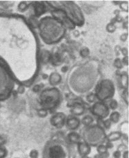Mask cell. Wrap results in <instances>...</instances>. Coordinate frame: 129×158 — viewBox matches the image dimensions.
Instances as JSON below:
<instances>
[{
	"instance_id": "obj_1",
	"label": "cell",
	"mask_w": 129,
	"mask_h": 158,
	"mask_svg": "<svg viewBox=\"0 0 129 158\" xmlns=\"http://www.w3.org/2000/svg\"><path fill=\"white\" fill-rule=\"evenodd\" d=\"M72 153L69 146L64 142L54 140L46 145L43 158H71Z\"/></svg>"
},
{
	"instance_id": "obj_2",
	"label": "cell",
	"mask_w": 129,
	"mask_h": 158,
	"mask_svg": "<svg viewBox=\"0 0 129 158\" xmlns=\"http://www.w3.org/2000/svg\"><path fill=\"white\" fill-rule=\"evenodd\" d=\"M59 101V94L54 90L43 92L41 97V105L44 108L51 109L54 107Z\"/></svg>"
},
{
	"instance_id": "obj_3",
	"label": "cell",
	"mask_w": 129,
	"mask_h": 158,
	"mask_svg": "<svg viewBox=\"0 0 129 158\" xmlns=\"http://www.w3.org/2000/svg\"><path fill=\"white\" fill-rule=\"evenodd\" d=\"M108 109L103 104H96L94 107V112L96 115L105 117L108 113Z\"/></svg>"
},
{
	"instance_id": "obj_4",
	"label": "cell",
	"mask_w": 129,
	"mask_h": 158,
	"mask_svg": "<svg viewBox=\"0 0 129 158\" xmlns=\"http://www.w3.org/2000/svg\"><path fill=\"white\" fill-rule=\"evenodd\" d=\"M64 121V115L62 114H58L51 118V123L53 125L57 127H61Z\"/></svg>"
},
{
	"instance_id": "obj_5",
	"label": "cell",
	"mask_w": 129,
	"mask_h": 158,
	"mask_svg": "<svg viewBox=\"0 0 129 158\" xmlns=\"http://www.w3.org/2000/svg\"><path fill=\"white\" fill-rule=\"evenodd\" d=\"M79 151L82 156H85L90 152V148L87 143H80L79 145Z\"/></svg>"
},
{
	"instance_id": "obj_6",
	"label": "cell",
	"mask_w": 129,
	"mask_h": 158,
	"mask_svg": "<svg viewBox=\"0 0 129 158\" xmlns=\"http://www.w3.org/2000/svg\"><path fill=\"white\" fill-rule=\"evenodd\" d=\"M79 125V120L76 118H71L68 119L67 126L71 129H74Z\"/></svg>"
},
{
	"instance_id": "obj_7",
	"label": "cell",
	"mask_w": 129,
	"mask_h": 158,
	"mask_svg": "<svg viewBox=\"0 0 129 158\" xmlns=\"http://www.w3.org/2000/svg\"><path fill=\"white\" fill-rule=\"evenodd\" d=\"M83 107L80 104H76L74 106V112L77 115H81L83 112Z\"/></svg>"
},
{
	"instance_id": "obj_8",
	"label": "cell",
	"mask_w": 129,
	"mask_h": 158,
	"mask_svg": "<svg viewBox=\"0 0 129 158\" xmlns=\"http://www.w3.org/2000/svg\"><path fill=\"white\" fill-rule=\"evenodd\" d=\"M69 139L71 142L77 143L79 141L80 137L76 133H71V134L69 135Z\"/></svg>"
},
{
	"instance_id": "obj_9",
	"label": "cell",
	"mask_w": 129,
	"mask_h": 158,
	"mask_svg": "<svg viewBox=\"0 0 129 158\" xmlns=\"http://www.w3.org/2000/svg\"><path fill=\"white\" fill-rule=\"evenodd\" d=\"M7 155V152L5 147L0 145V158H4Z\"/></svg>"
},
{
	"instance_id": "obj_10",
	"label": "cell",
	"mask_w": 129,
	"mask_h": 158,
	"mask_svg": "<svg viewBox=\"0 0 129 158\" xmlns=\"http://www.w3.org/2000/svg\"><path fill=\"white\" fill-rule=\"evenodd\" d=\"M30 156L31 158H37L38 156V153L36 150H33L31 152Z\"/></svg>"
},
{
	"instance_id": "obj_11",
	"label": "cell",
	"mask_w": 129,
	"mask_h": 158,
	"mask_svg": "<svg viewBox=\"0 0 129 158\" xmlns=\"http://www.w3.org/2000/svg\"><path fill=\"white\" fill-rule=\"evenodd\" d=\"M118 118H119V115L118 113H114L113 114V115H111V119L112 120L115 121H118Z\"/></svg>"
},
{
	"instance_id": "obj_12",
	"label": "cell",
	"mask_w": 129,
	"mask_h": 158,
	"mask_svg": "<svg viewBox=\"0 0 129 158\" xmlns=\"http://www.w3.org/2000/svg\"><path fill=\"white\" fill-rule=\"evenodd\" d=\"M92 121V119L90 117H86V118H85L83 120V122H84L86 124H89Z\"/></svg>"
},
{
	"instance_id": "obj_13",
	"label": "cell",
	"mask_w": 129,
	"mask_h": 158,
	"mask_svg": "<svg viewBox=\"0 0 129 158\" xmlns=\"http://www.w3.org/2000/svg\"><path fill=\"white\" fill-rule=\"evenodd\" d=\"M120 155H121V154H120L119 152H116L115 153V155H114V156H116V158H119L120 156Z\"/></svg>"
},
{
	"instance_id": "obj_14",
	"label": "cell",
	"mask_w": 129,
	"mask_h": 158,
	"mask_svg": "<svg viewBox=\"0 0 129 158\" xmlns=\"http://www.w3.org/2000/svg\"><path fill=\"white\" fill-rule=\"evenodd\" d=\"M4 142H5V140L3 139V138H2V137L0 136V145L4 144Z\"/></svg>"
},
{
	"instance_id": "obj_15",
	"label": "cell",
	"mask_w": 129,
	"mask_h": 158,
	"mask_svg": "<svg viewBox=\"0 0 129 158\" xmlns=\"http://www.w3.org/2000/svg\"><path fill=\"white\" fill-rule=\"evenodd\" d=\"M105 148V147H103V146H101V147H100V148H99V150H100V148ZM103 150H104V149H103V152H100V153H103V152H104ZM104 150H106V149H105Z\"/></svg>"
}]
</instances>
